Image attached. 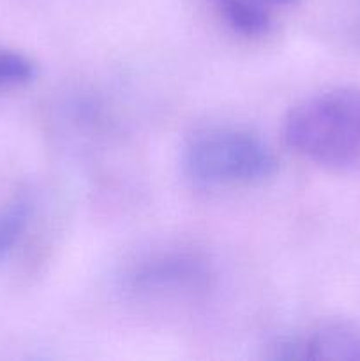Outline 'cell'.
Listing matches in <instances>:
<instances>
[{
  "label": "cell",
  "instance_id": "6da1fadb",
  "mask_svg": "<svg viewBox=\"0 0 360 361\" xmlns=\"http://www.w3.org/2000/svg\"><path fill=\"white\" fill-rule=\"evenodd\" d=\"M284 141L318 166L353 168L360 162V88H330L293 106L284 120Z\"/></svg>",
  "mask_w": 360,
  "mask_h": 361
},
{
  "label": "cell",
  "instance_id": "7a4b0ae2",
  "mask_svg": "<svg viewBox=\"0 0 360 361\" xmlns=\"http://www.w3.org/2000/svg\"><path fill=\"white\" fill-rule=\"evenodd\" d=\"M187 178L201 187L256 183L272 178L279 162L267 141L247 129L205 127L187 140L182 150Z\"/></svg>",
  "mask_w": 360,
  "mask_h": 361
},
{
  "label": "cell",
  "instance_id": "3957f363",
  "mask_svg": "<svg viewBox=\"0 0 360 361\" xmlns=\"http://www.w3.org/2000/svg\"><path fill=\"white\" fill-rule=\"evenodd\" d=\"M207 281V270L189 256H159L140 264L127 279L136 293H166L198 289Z\"/></svg>",
  "mask_w": 360,
  "mask_h": 361
},
{
  "label": "cell",
  "instance_id": "277c9868",
  "mask_svg": "<svg viewBox=\"0 0 360 361\" xmlns=\"http://www.w3.org/2000/svg\"><path fill=\"white\" fill-rule=\"evenodd\" d=\"M274 358L360 361V331L348 326H325L307 337L282 338L275 344Z\"/></svg>",
  "mask_w": 360,
  "mask_h": 361
},
{
  "label": "cell",
  "instance_id": "5b68a950",
  "mask_svg": "<svg viewBox=\"0 0 360 361\" xmlns=\"http://www.w3.org/2000/svg\"><path fill=\"white\" fill-rule=\"evenodd\" d=\"M222 20L246 37H263L274 27L272 11L258 0H215Z\"/></svg>",
  "mask_w": 360,
  "mask_h": 361
},
{
  "label": "cell",
  "instance_id": "8992f818",
  "mask_svg": "<svg viewBox=\"0 0 360 361\" xmlns=\"http://www.w3.org/2000/svg\"><path fill=\"white\" fill-rule=\"evenodd\" d=\"M32 217V204L25 197H14L0 208V259L9 256L23 238Z\"/></svg>",
  "mask_w": 360,
  "mask_h": 361
},
{
  "label": "cell",
  "instance_id": "52a82bcc",
  "mask_svg": "<svg viewBox=\"0 0 360 361\" xmlns=\"http://www.w3.org/2000/svg\"><path fill=\"white\" fill-rule=\"evenodd\" d=\"M37 76V66L32 59L16 49L0 46V88H18Z\"/></svg>",
  "mask_w": 360,
  "mask_h": 361
},
{
  "label": "cell",
  "instance_id": "ba28073f",
  "mask_svg": "<svg viewBox=\"0 0 360 361\" xmlns=\"http://www.w3.org/2000/svg\"><path fill=\"white\" fill-rule=\"evenodd\" d=\"M258 2L265 4V6H268L270 9H279V7L299 6L300 0H258Z\"/></svg>",
  "mask_w": 360,
  "mask_h": 361
}]
</instances>
